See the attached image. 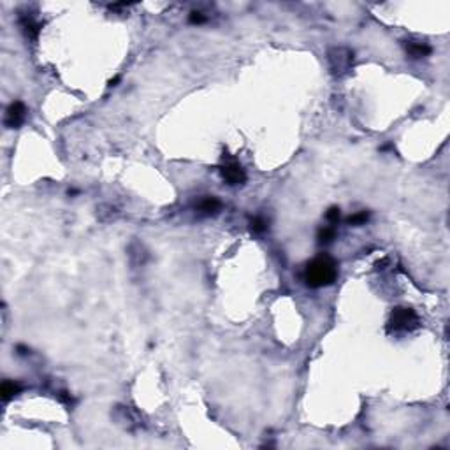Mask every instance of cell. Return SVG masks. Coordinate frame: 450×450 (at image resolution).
<instances>
[{"label": "cell", "mask_w": 450, "mask_h": 450, "mask_svg": "<svg viewBox=\"0 0 450 450\" xmlns=\"http://www.w3.org/2000/svg\"><path fill=\"white\" fill-rule=\"evenodd\" d=\"M27 118V108L21 101H16L7 108L6 111V127L7 128H18Z\"/></svg>", "instance_id": "obj_5"}, {"label": "cell", "mask_w": 450, "mask_h": 450, "mask_svg": "<svg viewBox=\"0 0 450 450\" xmlns=\"http://www.w3.org/2000/svg\"><path fill=\"white\" fill-rule=\"evenodd\" d=\"M21 27H23V30L27 32L28 37L37 39V35H39V28H41V25L35 23V21L32 20V18H28V16L21 18Z\"/></svg>", "instance_id": "obj_10"}, {"label": "cell", "mask_w": 450, "mask_h": 450, "mask_svg": "<svg viewBox=\"0 0 450 450\" xmlns=\"http://www.w3.org/2000/svg\"><path fill=\"white\" fill-rule=\"evenodd\" d=\"M197 209L201 215L209 216V215H216V213L222 209V202L218 201L216 197H204L199 201Z\"/></svg>", "instance_id": "obj_6"}, {"label": "cell", "mask_w": 450, "mask_h": 450, "mask_svg": "<svg viewBox=\"0 0 450 450\" xmlns=\"http://www.w3.org/2000/svg\"><path fill=\"white\" fill-rule=\"evenodd\" d=\"M367 218H369V213L367 211H359V213H355V215H352L348 218V223L350 225H364L367 222Z\"/></svg>", "instance_id": "obj_12"}, {"label": "cell", "mask_w": 450, "mask_h": 450, "mask_svg": "<svg viewBox=\"0 0 450 450\" xmlns=\"http://www.w3.org/2000/svg\"><path fill=\"white\" fill-rule=\"evenodd\" d=\"M419 326V317L410 308H396L389 320V331L403 333V331H412Z\"/></svg>", "instance_id": "obj_2"}, {"label": "cell", "mask_w": 450, "mask_h": 450, "mask_svg": "<svg viewBox=\"0 0 450 450\" xmlns=\"http://www.w3.org/2000/svg\"><path fill=\"white\" fill-rule=\"evenodd\" d=\"M406 51H408L410 56H413V58H422V56H427L431 55V46L426 44V42H417V41H410L408 44H406Z\"/></svg>", "instance_id": "obj_7"}, {"label": "cell", "mask_w": 450, "mask_h": 450, "mask_svg": "<svg viewBox=\"0 0 450 450\" xmlns=\"http://www.w3.org/2000/svg\"><path fill=\"white\" fill-rule=\"evenodd\" d=\"M220 174H222L223 181L229 185H243L246 181V173L236 160H229L220 166Z\"/></svg>", "instance_id": "obj_4"}, {"label": "cell", "mask_w": 450, "mask_h": 450, "mask_svg": "<svg viewBox=\"0 0 450 450\" xmlns=\"http://www.w3.org/2000/svg\"><path fill=\"white\" fill-rule=\"evenodd\" d=\"M317 239H319L320 245H331L336 239V229L333 225H324L317 232Z\"/></svg>", "instance_id": "obj_9"}, {"label": "cell", "mask_w": 450, "mask_h": 450, "mask_svg": "<svg viewBox=\"0 0 450 450\" xmlns=\"http://www.w3.org/2000/svg\"><path fill=\"white\" fill-rule=\"evenodd\" d=\"M60 401H63V403H72V398H69V394H67V392H60Z\"/></svg>", "instance_id": "obj_15"}, {"label": "cell", "mask_w": 450, "mask_h": 450, "mask_svg": "<svg viewBox=\"0 0 450 450\" xmlns=\"http://www.w3.org/2000/svg\"><path fill=\"white\" fill-rule=\"evenodd\" d=\"M267 227H269V222H267L264 216H255V218L250 222V229H252L255 234H262V232H266Z\"/></svg>", "instance_id": "obj_11"}, {"label": "cell", "mask_w": 450, "mask_h": 450, "mask_svg": "<svg viewBox=\"0 0 450 450\" xmlns=\"http://www.w3.org/2000/svg\"><path fill=\"white\" fill-rule=\"evenodd\" d=\"M188 20H190V23H194V25H201L206 21V16L202 13H199V11H194V13H190V18H188Z\"/></svg>", "instance_id": "obj_14"}, {"label": "cell", "mask_w": 450, "mask_h": 450, "mask_svg": "<svg viewBox=\"0 0 450 450\" xmlns=\"http://www.w3.org/2000/svg\"><path fill=\"white\" fill-rule=\"evenodd\" d=\"M20 391H21V385L18 384V382H13V380H6L2 384V387H0V394H2L4 401L13 399L16 394H20Z\"/></svg>", "instance_id": "obj_8"}, {"label": "cell", "mask_w": 450, "mask_h": 450, "mask_svg": "<svg viewBox=\"0 0 450 450\" xmlns=\"http://www.w3.org/2000/svg\"><path fill=\"white\" fill-rule=\"evenodd\" d=\"M327 58H329L331 72L336 74V76L345 74L346 70H350V67L353 65V51L348 48H343V46L331 49Z\"/></svg>", "instance_id": "obj_3"}, {"label": "cell", "mask_w": 450, "mask_h": 450, "mask_svg": "<svg viewBox=\"0 0 450 450\" xmlns=\"http://www.w3.org/2000/svg\"><path fill=\"white\" fill-rule=\"evenodd\" d=\"M339 215H341V213H339V208H338V206H333V208L327 209L326 218H327V222H331V223H338Z\"/></svg>", "instance_id": "obj_13"}, {"label": "cell", "mask_w": 450, "mask_h": 450, "mask_svg": "<svg viewBox=\"0 0 450 450\" xmlns=\"http://www.w3.org/2000/svg\"><path fill=\"white\" fill-rule=\"evenodd\" d=\"M303 278L305 283L312 288L329 287L338 278V266L329 255H319L306 264Z\"/></svg>", "instance_id": "obj_1"}]
</instances>
